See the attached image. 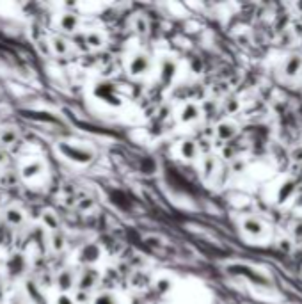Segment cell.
Returning <instances> with one entry per match:
<instances>
[{
	"label": "cell",
	"instance_id": "obj_3",
	"mask_svg": "<svg viewBox=\"0 0 302 304\" xmlns=\"http://www.w3.org/2000/svg\"><path fill=\"white\" fill-rule=\"evenodd\" d=\"M242 230L247 233L249 237H254V239H260L263 237V233L267 232V226L256 217H247L244 222H242Z\"/></svg>",
	"mask_w": 302,
	"mask_h": 304
},
{
	"label": "cell",
	"instance_id": "obj_6",
	"mask_svg": "<svg viewBox=\"0 0 302 304\" xmlns=\"http://www.w3.org/2000/svg\"><path fill=\"white\" fill-rule=\"evenodd\" d=\"M96 281H98V272H96V270L86 269V270H84V274H82V277H80V281H79L80 292H86V294H87V290H91V288L96 285Z\"/></svg>",
	"mask_w": 302,
	"mask_h": 304
},
{
	"label": "cell",
	"instance_id": "obj_11",
	"mask_svg": "<svg viewBox=\"0 0 302 304\" xmlns=\"http://www.w3.org/2000/svg\"><path fill=\"white\" fill-rule=\"evenodd\" d=\"M103 41H105V38H103L100 32H96V31H91L84 36L86 48H100V46H103Z\"/></svg>",
	"mask_w": 302,
	"mask_h": 304
},
{
	"label": "cell",
	"instance_id": "obj_14",
	"mask_svg": "<svg viewBox=\"0 0 302 304\" xmlns=\"http://www.w3.org/2000/svg\"><path fill=\"white\" fill-rule=\"evenodd\" d=\"M4 217H6V221L9 222L11 226H20L21 222H23V214H21V210H18V208H9V210H6Z\"/></svg>",
	"mask_w": 302,
	"mask_h": 304
},
{
	"label": "cell",
	"instance_id": "obj_23",
	"mask_svg": "<svg viewBox=\"0 0 302 304\" xmlns=\"http://www.w3.org/2000/svg\"><path fill=\"white\" fill-rule=\"evenodd\" d=\"M292 233L295 239H302V222H297L295 226L292 228Z\"/></svg>",
	"mask_w": 302,
	"mask_h": 304
},
{
	"label": "cell",
	"instance_id": "obj_2",
	"mask_svg": "<svg viewBox=\"0 0 302 304\" xmlns=\"http://www.w3.org/2000/svg\"><path fill=\"white\" fill-rule=\"evenodd\" d=\"M61 149H62V153L68 157V159L75 160V162H80V164H86V162H89V160L93 159V153L87 151L86 148H79V146L64 144Z\"/></svg>",
	"mask_w": 302,
	"mask_h": 304
},
{
	"label": "cell",
	"instance_id": "obj_17",
	"mask_svg": "<svg viewBox=\"0 0 302 304\" xmlns=\"http://www.w3.org/2000/svg\"><path fill=\"white\" fill-rule=\"evenodd\" d=\"M213 171H215V159H212V157H208V159H205V162H203V173H205V176H212Z\"/></svg>",
	"mask_w": 302,
	"mask_h": 304
},
{
	"label": "cell",
	"instance_id": "obj_25",
	"mask_svg": "<svg viewBox=\"0 0 302 304\" xmlns=\"http://www.w3.org/2000/svg\"><path fill=\"white\" fill-rule=\"evenodd\" d=\"M292 157H293V160H299V162H302V148L295 149V151L292 153Z\"/></svg>",
	"mask_w": 302,
	"mask_h": 304
},
{
	"label": "cell",
	"instance_id": "obj_4",
	"mask_svg": "<svg viewBox=\"0 0 302 304\" xmlns=\"http://www.w3.org/2000/svg\"><path fill=\"white\" fill-rule=\"evenodd\" d=\"M302 71V57L300 56H288L283 62V75L293 79Z\"/></svg>",
	"mask_w": 302,
	"mask_h": 304
},
{
	"label": "cell",
	"instance_id": "obj_12",
	"mask_svg": "<svg viewBox=\"0 0 302 304\" xmlns=\"http://www.w3.org/2000/svg\"><path fill=\"white\" fill-rule=\"evenodd\" d=\"M180 151H182L183 159L192 160V159H196V157H197V144L194 141H183Z\"/></svg>",
	"mask_w": 302,
	"mask_h": 304
},
{
	"label": "cell",
	"instance_id": "obj_22",
	"mask_svg": "<svg viewBox=\"0 0 302 304\" xmlns=\"http://www.w3.org/2000/svg\"><path fill=\"white\" fill-rule=\"evenodd\" d=\"M55 304H75V302H73V299L69 297V295L62 294L61 297H57V301H55Z\"/></svg>",
	"mask_w": 302,
	"mask_h": 304
},
{
	"label": "cell",
	"instance_id": "obj_8",
	"mask_svg": "<svg viewBox=\"0 0 302 304\" xmlns=\"http://www.w3.org/2000/svg\"><path fill=\"white\" fill-rule=\"evenodd\" d=\"M50 46H52V54H57V56H61V57L68 56V54L71 52V45L62 38H54L50 43Z\"/></svg>",
	"mask_w": 302,
	"mask_h": 304
},
{
	"label": "cell",
	"instance_id": "obj_7",
	"mask_svg": "<svg viewBox=\"0 0 302 304\" xmlns=\"http://www.w3.org/2000/svg\"><path fill=\"white\" fill-rule=\"evenodd\" d=\"M199 107L194 104H187L185 107L182 109V112H180V119H182V123H192V121H197L199 119Z\"/></svg>",
	"mask_w": 302,
	"mask_h": 304
},
{
	"label": "cell",
	"instance_id": "obj_9",
	"mask_svg": "<svg viewBox=\"0 0 302 304\" xmlns=\"http://www.w3.org/2000/svg\"><path fill=\"white\" fill-rule=\"evenodd\" d=\"M75 285V277H73L71 270H62V272H59L57 276V287L61 288L62 292H68L69 288Z\"/></svg>",
	"mask_w": 302,
	"mask_h": 304
},
{
	"label": "cell",
	"instance_id": "obj_1",
	"mask_svg": "<svg viewBox=\"0 0 302 304\" xmlns=\"http://www.w3.org/2000/svg\"><path fill=\"white\" fill-rule=\"evenodd\" d=\"M151 71V59L148 54L137 52L132 56V59L128 61V73L132 77H142L148 75Z\"/></svg>",
	"mask_w": 302,
	"mask_h": 304
},
{
	"label": "cell",
	"instance_id": "obj_10",
	"mask_svg": "<svg viewBox=\"0 0 302 304\" xmlns=\"http://www.w3.org/2000/svg\"><path fill=\"white\" fill-rule=\"evenodd\" d=\"M235 134H237V126L230 121H224L217 126V137L222 139V141H230Z\"/></svg>",
	"mask_w": 302,
	"mask_h": 304
},
{
	"label": "cell",
	"instance_id": "obj_15",
	"mask_svg": "<svg viewBox=\"0 0 302 304\" xmlns=\"http://www.w3.org/2000/svg\"><path fill=\"white\" fill-rule=\"evenodd\" d=\"M43 173V166L39 162H31L29 166L23 167V176L25 178H34Z\"/></svg>",
	"mask_w": 302,
	"mask_h": 304
},
{
	"label": "cell",
	"instance_id": "obj_21",
	"mask_svg": "<svg viewBox=\"0 0 302 304\" xmlns=\"http://www.w3.org/2000/svg\"><path fill=\"white\" fill-rule=\"evenodd\" d=\"M134 29L142 34V32L148 31V21H146L142 16H137V20H135V23H134Z\"/></svg>",
	"mask_w": 302,
	"mask_h": 304
},
{
	"label": "cell",
	"instance_id": "obj_5",
	"mask_svg": "<svg viewBox=\"0 0 302 304\" xmlns=\"http://www.w3.org/2000/svg\"><path fill=\"white\" fill-rule=\"evenodd\" d=\"M59 25H61V29L64 32H69V34H73V32L79 29V25H80V20H79V16L77 14H73V13H64L61 18H59Z\"/></svg>",
	"mask_w": 302,
	"mask_h": 304
},
{
	"label": "cell",
	"instance_id": "obj_16",
	"mask_svg": "<svg viewBox=\"0 0 302 304\" xmlns=\"http://www.w3.org/2000/svg\"><path fill=\"white\" fill-rule=\"evenodd\" d=\"M93 304H117V299H116V295L109 294V292H103V294L94 297Z\"/></svg>",
	"mask_w": 302,
	"mask_h": 304
},
{
	"label": "cell",
	"instance_id": "obj_24",
	"mask_svg": "<svg viewBox=\"0 0 302 304\" xmlns=\"http://www.w3.org/2000/svg\"><path fill=\"white\" fill-rule=\"evenodd\" d=\"M279 247L283 249V251H290V247H292V244H290L288 239H283L281 242H279Z\"/></svg>",
	"mask_w": 302,
	"mask_h": 304
},
{
	"label": "cell",
	"instance_id": "obj_19",
	"mask_svg": "<svg viewBox=\"0 0 302 304\" xmlns=\"http://www.w3.org/2000/svg\"><path fill=\"white\" fill-rule=\"evenodd\" d=\"M43 222H45V224L48 226L50 230H55L59 226V221L55 219V215L52 214V212H46V214L43 215Z\"/></svg>",
	"mask_w": 302,
	"mask_h": 304
},
{
	"label": "cell",
	"instance_id": "obj_18",
	"mask_svg": "<svg viewBox=\"0 0 302 304\" xmlns=\"http://www.w3.org/2000/svg\"><path fill=\"white\" fill-rule=\"evenodd\" d=\"M174 71H176V64L172 61H165V68H164V73H162V77H164L165 80H171L172 77H174Z\"/></svg>",
	"mask_w": 302,
	"mask_h": 304
},
{
	"label": "cell",
	"instance_id": "obj_20",
	"mask_svg": "<svg viewBox=\"0 0 302 304\" xmlns=\"http://www.w3.org/2000/svg\"><path fill=\"white\" fill-rule=\"evenodd\" d=\"M52 245H54L55 251H61V249H64V237L59 235V233H55V235L52 237Z\"/></svg>",
	"mask_w": 302,
	"mask_h": 304
},
{
	"label": "cell",
	"instance_id": "obj_13",
	"mask_svg": "<svg viewBox=\"0 0 302 304\" xmlns=\"http://www.w3.org/2000/svg\"><path fill=\"white\" fill-rule=\"evenodd\" d=\"M98 256H100V249H98L96 245L89 244V245H86V247H84L80 260H82V262H87V263H93V262H96V260H98Z\"/></svg>",
	"mask_w": 302,
	"mask_h": 304
}]
</instances>
